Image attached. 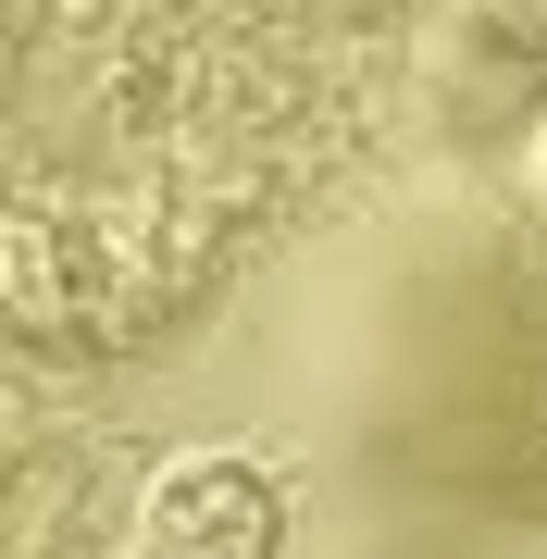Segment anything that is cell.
Instances as JSON below:
<instances>
[{
	"label": "cell",
	"instance_id": "1",
	"mask_svg": "<svg viewBox=\"0 0 547 559\" xmlns=\"http://www.w3.org/2000/svg\"><path fill=\"white\" fill-rule=\"evenodd\" d=\"M274 547H286V498L237 448H175L138 498V559H274Z\"/></svg>",
	"mask_w": 547,
	"mask_h": 559
}]
</instances>
